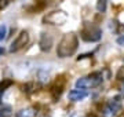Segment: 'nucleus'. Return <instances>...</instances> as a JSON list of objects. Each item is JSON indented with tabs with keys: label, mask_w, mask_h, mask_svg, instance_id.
I'll use <instances>...</instances> for the list:
<instances>
[{
	"label": "nucleus",
	"mask_w": 124,
	"mask_h": 117,
	"mask_svg": "<svg viewBox=\"0 0 124 117\" xmlns=\"http://www.w3.org/2000/svg\"><path fill=\"white\" fill-rule=\"evenodd\" d=\"M85 117H97V116H95V114H87Z\"/></svg>",
	"instance_id": "nucleus-19"
},
{
	"label": "nucleus",
	"mask_w": 124,
	"mask_h": 117,
	"mask_svg": "<svg viewBox=\"0 0 124 117\" xmlns=\"http://www.w3.org/2000/svg\"><path fill=\"white\" fill-rule=\"evenodd\" d=\"M1 95H3V91H0V99H1Z\"/></svg>",
	"instance_id": "nucleus-20"
},
{
	"label": "nucleus",
	"mask_w": 124,
	"mask_h": 117,
	"mask_svg": "<svg viewBox=\"0 0 124 117\" xmlns=\"http://www.w3.org/2000/svg\"><path fill=\"white\" fill-rule=\"evenodd\" d=\"M102 81H103V74L99 72H95V73H91L88 76H84V77H80L79 80L76 81V87L77 88H95V87L101 86Z\"/></svg>",
	"instance_id": "nucleus-2"
},
{
	"label": "nucleus",
	"mask_w": 124,
	"mask_h": 117,
	"mask_svg": "<svg viewBox=\"0 0 124 117\" xmlns=\"http://www.w3.org/2000/svg\"><path fill=\"white\" fill-rule=\"evenodd\" d=\"M28 41H29V35H28V32H25V30L21 32L19 36L11 43L10 52H17V51H19L21 48H23V47L28 44Z\"/></svg>",
	"instance_id": "nucleus-5"
},
{
	"label": "nucleus",
	"mask_w": 124,
	"mask_h": 117,
	"mask_svg": "<svg viewBox=\"0 0 124 117\" xmlns=\"http://www.w3.org/2000/svg\"><path fill=\"white\" fill-rule=\"evenodd\" d=\"M51 44H53V37L50 36L48 33H43V35H41V40H40L41 50H43V51H48V50L51 48Z\"/></svg>",
	"instance_id": "nucleus-9"
},
{
	"label": "nucleus",
	"mask_w": 124,
	"mask_h": 117,
	"mask_svg": "<svg viewBox=\"0 0 124 117\" xmlns=\"http://www.w3.org/2000/svg\"><path fill=\"white\" fill-rule=\"evenodd\" d=\"M97 8H98V11H105V8H106V0H99L98 1V6H97Z\"/></svg>",
	"instance_id": "nucleus-14"
},
{
	"label": "nucleus",
	"mask_w": 124,
	"mask_h": 117,
	"mask_svg": "<svg viewBox=\"0 0 124 117\" xmlns=\"http://www.w3.org/2000/svg\"><path fill=\"white\" fill-rule=\"evenodd\" d=\"M63 84H65V80H63V77H59L57 81H55V84L51 88V94H53L54 98H58L62 92V88H63Z\"/></svg>",
	"instance_id": "nucleus-8"
},
{
	"label": "nucleus",
	"mask_w": 124,
	"mask_h": 117,
	"mask_svg": "<svg viewBox=\"0 0 124 117\" xmlns=\"http://www.w3.org/2000/svg\"><path fill=\"white\" fill-rule=\"evenodd\" d=\"M77 45H79L77 36L73 33H68L62 37V40L58 44L57 55L59 58H68V57L73 55V52L77 50Z\"/></svg>",
	"instance_id": "nucleus-1"
},
{
	"label": "nucleus",
	"mask_w": 124,
	"mask_h": 117,
	"mask_svg": "<svg viewBox=\"0 0 124 117\" xmlns=\"http://www.w3.org/2000/svg\"><path fill=\"white\" fill-rule=\"evenodd\" d=\"M123 90H124V88H123Z\"/></svg>",
	"instance_id": "nucleus-21"
},
{
	"label": "nucleus",
	"mask_w": 124,
	"mask_h": 117,
	"mask_svg": "<svg viewBox=\"0 0 124 117\" xmlns=\"http://www.w3.org/2000/svg\"><path fill=\"white\" fill-rule=\"evenodd\" d=\"M102 37V30L97 25H87L81 30V39L85 41H98Z\"/></svg>",
	"instance_id": "nucleus-4"
},
{
	"label": "nucleus",
	"mask_w": 124,
	"mask_h": 117,
	"mask_svg": "<svg viewBox=\"0 0 124 117\" xmlns=\"http://www.w3.org/2000/svg\"><path fill=\"white\" fill-rule=\"evenodd\" d=\"M116 79H117V80H120V81H124V66H121V68L117 70Z\"/></svg>",
	"instance_id": "nucleus-15"
},
{
	"label": "nucleus",
	"mask_w": 124,
	"mask_h": 117,
	"mask_svg": "<svg viewBox=\"0 0 124 117\" xmlns=\"http://www.w3.org/2000/svg\"><path fill=\"white\" fill-rule=\"evenodd\" d=\"M35 109L33 108H26V109H21L17 113V117H33L35 116Z\"/></svg>",
	"instance_id": "nucleus-10"
},
{
	"label": "nucleus",
	"mask_w": 124,
	"mask_h": 117,
	"mask_svg": "<svg viewBox=\"0 0 124 117\" xmlns=\"http://www.w3.org/2000/svg\"><path fill=\"white\" fill-rule=\"evenodd\" d=\"M3 54H4V50H3L1 47H0V55H3Z\"/></svg>",
	"instance_id": "nucleus-18"
},
{
	"label": "nucleus",
	"mask_w": 124,
	"mask_h": 117,
	"mask_svg": "<svg viewBox=\"0 0 124 117\" xmlns=\"http://www.w3.org/2000/svg\"><path fill=\"white\" fill-rule=\"evenodd\" d=\"M8 1H10V0H0V10L4 8L8 4Z\"/></svg>",
	"instance_id": "nucleus-17"
},
{
	"label": "nucleus",
	"mask_w": 124,
	"mask_h": 117,
	"mask_svg": "<svg viewBox=\"0 0 124 117\" xmlns=\"http://www.w3.org/2000/svg\"><path fill=\"white\" fill-rule=\"evenodd\" d=\"M11 84H13V81H11V80H4V81H1V83H0V91H3V92H4L6 88H7V87H10Z\"/></svg>",
	"instance_id": "nucleus-13"
},
{
	"label": "nucleus",
	"mask_w": 124,
	"mask_h": 117,
	"mask_svg": "<svg viewBox=\"0 0 124 117\" xmlns=\"http://www.w3.org/2000/svg\"><path fill=\"white\" fill-rule=\"evenodd\" d=\"M11 116H13V110H11L10 106H6V105L0 106V117H11Z\"/></svg>",
	"instance_id": "nucleus-11"
},
{
	"label": "nucleus",
	"mask_w": 124,
	"mask_h": 117,
	"mask_svg": "<svg viewBox=\"0 0 124 117\" xmlns=\"http://www.w3.org/2000/svg\"><path fill=\"white\" fill-rule=\"evenodd\" d=\"M6 37H7V26L0 25V41H3Z\"/></svg>",
	"instance_id": "nucleus-12"
},
{
	"label": "nucleus",
	"mask_w": 124,
	"mask_h": 117,
	"mask_svg": "<svg viewBox=\"0 0 124 117\" xmlns=\"http://www.w3.org/2000/svg\"><path fill=\"white\" fill-rule=\"evenodd\" d=\"M117 44L121 45V47H124V35H121V36L117 39Z\"/></svg>",
	"instance_id": "nucleus-16"
},
{
	"label": "nucleus",
	"mask_w": 124,
	"mask_h": 117,
	"mask_svg": "<svg viewBox=\"0 0 124 117\" xmlns=\"http://www.w3.org/2000/svg\"><path fill=\"white\" fill-rule=\"evenodd\" d=\"M66 19L68 15L63 11H53L44 18V22H48L51 25H62L63 22H66Z\"/></svg>",
	"instance_id": "nucleus-6"
},
{
	"label": "nucleus",
	"mask_w": 124,
	"mask_h": 117,
	"mask_svg": "<svg viewBox=\"0 0 124 117\" xmlns=\"http://www.w3.org/2000/svg\"><path fill=\"white\" fill-rule=\"evenodd\" d=\"M121 98L120 96H116V98L110 99L109 102H108L103 109H102V116L103 117H116L119 114V112L121 110Z\"/></svg>",
	"instance_id": "nucleus-3"
},
{
	"label": "nucleus",
	"mask_w": 124,
	"mask_h": 117,
	"mask_svg": "<svg viewBox=\"0 0 124 117\" xmlns=\"http://www.w3.org/2000/svg\"><path fill=\"white\" fill-rule=\"evenodd\" d=\"M88 95V92L84 90V88H76V90H72L68 95V98L73 101V102H79V101H83Z\"/></svg>",
	"instance_id": "nucleus-7"
}]
</instances>
